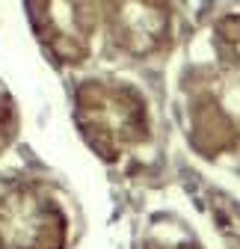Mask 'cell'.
<instances>
[{
    "label": "cell",
    "mask_w": 240,
    "mask_h": 249,
    "mask_svg": "<svg viewBox=\"0 0 240 249\" xmlns=\"http://www.w3.org/2000/svg\"><path fill=\"white\" fill-rule=\"evenodd\" d=\"M184 131L202 158L240 151V59H220L184 77Z\"/></svg>",
    "instance_id": "6da1fadb"
},
{
    "label": "cell",
    "mask_w": 240,
    "mask_h": 249,
    "mask_svg": "<svg viewBox=\"0 0 240 249\" xmlns=\"http://www.w3.org/2000/svg\"><path fill=\"white\" fill-rule=\"evenodd\" d=\"M74 119L86 145L107 163L152 137L145 98L122 80H83L74 92Z\"/></svg>",
    "instance_id": "7a4b0ae2"
},
{
    "label": "cell",
    "mask_w": 240,
    "mask_h": 249,
    "mask_svg": "<svg viewBox=\"0 0 240 249\" xmlns=\"http://www.w3.org/2000/svg\"><path fill=\"white\" fill-rule=\"evenodd\" d=\"M69 216L36 178H0V249H66Z\"/></svg>",
    "instance_id": "3957f363"
},
{
    "label": "cell",
    "mask_w": 240,
    "mask_h": 249,
    "mask_svg": "<svg viewBox=\"0 0 240 249\" xmlns=\"http://www.w3.org/2000/svg\"><path fill=\"white\" fill-rule=\"evenodd\" d=\"M39 45L63 66L89 59L98 33V0H27Z\"/></svg>",
    "instance_id": "277c9868"
},
{
    "label": "cell",
    "mask_w": 240,
    "mask_h": 249,
    "mask_svg": "<svg viewBox=\"0 0 240 249\" xmlns=\"http://www.w3.org/2000/svg\"><path fill=\"white\" fill-rule=\"evenodd\" d=\"M101 12L110 42L134 59L157 56L172 45V0H101Z\"/></svg>",
    "instance_id": "5b68a950"
},
{
    "label": "cell",
    "mask_w": 240,
    "mask_h": 249,
    "mask_svg": "<svg viewBox=\"0 0 240 249\" xmlns=\"http://www.w3.org/2000/svg\"><path fill=\"white\" fill-rule=\"evenodd\" d=\"M15 131H18V116H15L12 98H9V92L0 86V154L12 145Z\"/></svg>",
    "instance_id": "8992f818"
},
{
    "label": "cell",
    "mask_w": 240,
    "mask_h": 249,
    "mask_svg": "<svg viewBox=\"0 0 240 249\" xmlns=\"http://www.w3.org/2000/svg\"><path fill=\"white\" fill-rule=\"evenodd\" d=\"M145 249H202V246L190 237H154L148 240Z\"/></svg>",
    "instance_id": "52a82bcc"
},
{
    "label": "cell",
    "mask_w": 240,
    "mask_h": 249,
    "mask_svg": "<svg viewBox=\"0 0 240 249\" xmlns=\"http://www.w3.org/2000/svg\"><path fill=\"white\" fill-rule=\"evenodd\" d=\"M234 246H237V249H240V240H237V243H234Z\"/></svg>",
    "instance_id": "ba28073f"
}]
</instances>
